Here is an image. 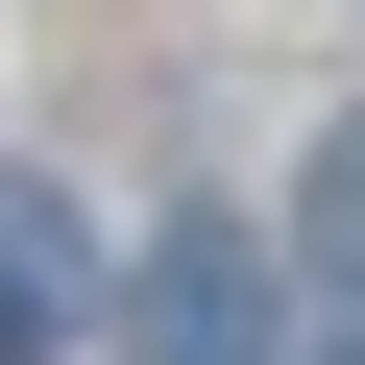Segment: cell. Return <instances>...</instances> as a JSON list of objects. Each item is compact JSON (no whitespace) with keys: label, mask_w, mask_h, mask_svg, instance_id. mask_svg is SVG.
Listing matches in <instances>:
<instances>
[{"label":"cell","mask_w":365,"mask_h":365,"mask_svg":"<svg viewBox=\"0 0 365 365\" xmlns=\"http://www.w3.org/2000/svg\"><path fill=\"white\" fill-rule=\"evenodd\" d=\"M73 317H98V220L49 170H0V365H73Z\"/></svg>","instance_id":"obj_2"},{"label":"cell","mask_w":365,"mask_h":365,"mask_svg":"<svg viewBox=\"0 0 365 365\" xmlns=\"http://www.w3.org/2000/svg\"><path fill=\"white\" fill-rule=\"evenodd\" d=\"M122 365H268V244L244 220H170L146 292H122Z\"/></svg>","instance_id":"obj_1"},{"label":"cell","mask_w":365,"mask_h":365,"mask_svg":"<svg viewBox=\"0 0 365 365\" xmlns=\"http://www.w3.org/2000/svg\"><path fill=\"white\" fill-rule=\"evenodd\" d=\"M317 268H365V122L317 146Z\"/></svg>","instance_id":"obj_3"},{"label":"cell","mask_w":365,"mask_h":365,"mask_svg":"<svg viewBox=\"0 0 365 365\" xmlns=\"http://www.w3.org/2000/svg\"><path fill=\"white\" fill-rule=\"evenodd\" d=\"M341 365H365V341H341Z\"/></svg>","instance_id":"obj_4"}]
</instances>
